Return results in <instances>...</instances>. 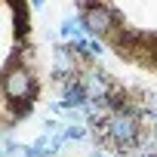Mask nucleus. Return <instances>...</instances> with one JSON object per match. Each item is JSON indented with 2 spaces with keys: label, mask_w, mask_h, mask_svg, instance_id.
<instances>
[{
  "label": "nucleus",
  "mask_w": 157,
  "mask_h": 157,
  "mask_svg": "<svg viewBox=\"0 0 157 157\" xmlns=\"http://www.w3.org/2000/svg\"><path fill=\"white\" fill-rule=\"evenodd\" d=\"M145 117L129 105V108H120V111H111L108 120H105V139L117 148V154H129L139 142H142V123Z\"/></svg>",
  "instance_id": "obj_2"
},
{
  "label": "nucleus",
  "mask_w": 157,
  "mask_h": 157,
  "mask_svg": "<svg viewBox=\"0 0 157 157\" xmlns=\"http://www.w3.org/2000/svg\"><path fill=\"white\" fill-rule=\"evenodd\" d=\"M86 52H90V59H99V56L105 52V46H102V40H96V37H90V40H86Z\"/></svg>",
  "instance_id": "obj_9"
},
{
  "label": "nucleus",
  "mask_w": 157,
  "mask_h": 157,
  "mask_svg": "<svg viewBox=\"0 0 157 157\" xmlns=\"http://www.w3.org/2000/svg\"><path fill=\"white\" fill-rule=\"evenodd\" d=\"M3 96H6V105L16 108L19 117H25L34 105V96H37V74L19 62V56H13L3 68Z\"/></svg>",
  "instance_id": "obj_1"
},
{
  "label": "nucleus",
  "mask_w": 157,
  "mask_h": 157,
  "mask_svg": "<svg viewBox=\"0 0 157 157\" xmlns=\"http://www.w3.org/2000/svg\"><path fill=\"white\" fill-rule=\"evenodd\" d=\"M52 56H56V65H52V74H59V77H74L77 74V68H80V56H77L71 46H56L52 49Z\"/></svg>",
  "instance_id": "obj_6"
},
{
  "label": "nucleus",
  "mask_w": 157,
  "mask_h": 157,
  "mask_svg": "<svg viewBox=\"0 0 157 157\" xmlns=\"http://www.w3.org/2000/svg\"><path fill=\"white\" fill-rule=\"evenodd\" d=\"M80 22H83V31L86 37H114L120 31V19H117V10L108 6V3H80Z\"/></svg>",
  "instance_id": "obj_3"
},
{
  "label": "nucleus",
  "mask_w": 157,
  "mask_h": 157,
  "mask_svg": "<svg viewBox=\"0 0 157 157\" xmlns=\"http://www.w3.org/2000/svg\"><path fill=\"white\" fill-rule=\"evenodd\" d=\"M62 136H65V142H83V139L90 136V129H86L83 123H71V126L62 129Z\"/></svg>",
  "instance_id": "obj_8"
},
{
  "label": "nucleus",
  "mask_w": 157,
  "mask_h": 157,
  "mask_svg": "<svg viewBox=\"0 0 157 157\" xmlns=\"http://www.w3.org/2000/svg\"><path fill=\"white\" fill-rule=\"evenodd\" d=\"M145 157H157V151H151V154H145Z\"/></svg>",
  "instance_id": "obj_11"
},
{
  "label": "nucleus",
  "mask_w": 157,
  "mask_h": 157,
  "mask_svg": "<svg viewBox=\"0 0 157 157\" xmlns=\"http://www.w3.org/2000/svg\"><path fill=\"white\" fill-rule=\"evenodd\" d=\"M93 157H108V154H102V151H96V154H93Z\"/></svg>",
  "instance_id": "obj_10"
},
{
  "label": "nucleus",
  "mask_w": 157,
  "mask_h": 157,
  "mask_svg": "<svg viewBox=\"0 0 157 157\" xmlns=\"http://www.w3.org/2000/svg\"><path fill=\"white\" fill-rule=\"evenodd\" d=\"M59 34H62L68 43H74V40L86 37V31H83V22H80V19H65V22L59 25Z\"/></svg>",
  "instance_id": "obj_7"
},
{
  "label": "nucleus",
  "mask_w": 157,
  "mask_h": 157,
  "mask_svg": "<svg viewBox=\"0 0 157 157\" xmlns=\"http://www.w3.org/2000/svg\"><path fill=\"white\" fill-rule=\"evenodd\" d=\"M83 90H86V96H90V105H96V108H105L108 111V102H111V96H114V83L108 80V77L102 74V71H83Z\"/></svg>",
  "instance_id": "obj_4"
},
{
  "label": "nucleus",
  "mask_w": 157,
  "mask_h": 157,
  "mask_svg": "<svg viewBox=\"0 0 157 157\" xmlns=\"http://www.w3.org/2000/svg\"><path fill=\"white\" fill-rule=\"evenodd\" d=\"M59 105L65 111H86L90 108V96L83 90L80 77H68V80H62V99H59Z\"/></svg>",
  "instance_id": "obj_5"
}]
</instances>
